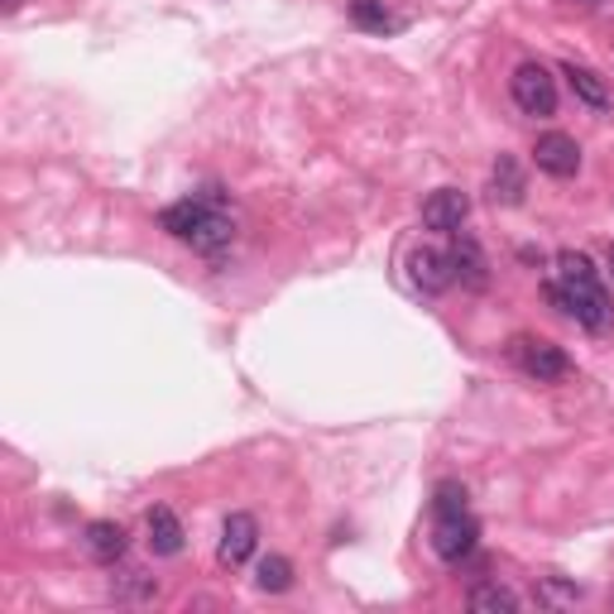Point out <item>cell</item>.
<instances>
[{
  "mask_svg": "<svg viewBox=\"0 0 614 614\" xmlns=\"http://www.w3.org/2000/svg\"><path fill=\"white\" fill-rule=\"evenodd\" d=\"M533 164H538V173H548V178H576L581 173V144L572 140V135H543L533 144Z\"/></svg>",
  "mask_w": 614,
  "mask_h": 614,
  "instance_id": "ba28073f",
  "label": "cell"
},
{
  "mask_svg": "<svg viewBox=\"0 0 614 614\" xmlns=\"http://www.w3.org/2000/svg\"><path fill=\"white\" fill-rule=\"evenodd\" d=\"M144 529H150V552L154 557H178L183 552V523H178V514H173L168 504H154L150 509V519H144Z\"/></svg>",
  "mask_w": 614,
  "mask_h": 614,
  "instance_id": "7c38bea8",
  "label": "cell"
},
{
  "mask_svg": "<svg viewBox=\"0 0 614 614\" xmlns=\"http://www.w3.org/2000/svg\"><path fill=\"white\" fill-rule=\"evenodd\" d=\"M509 96L523 115H538V121L557 115V78L543 63H519L514 78H509Z\"/></svg>",
  "mask_w": 614,
  "mask_h": 614,
  "instance_id": "3957f363",
  "label": "cell"
},
{
  "mask_svg": "<svg viewBox=\"0 0 614 614\" xmlns=\"http://www.w3.org/2000/svg\"><path fill=\"white\" fill-rule=\"evenodd\" d=\"M490 197L500 202V207H519V202H523V173H519V158H514V154H500V158H494Z\"/></svg>",
  "mask_w": 614,
  "mask_h": 614,
  "instance_id": "9a60e30c",
  "label": "cell"
},
{
  "mask_svg": "<svg viewBox=\"0 0 614 614\" xmlns=\"http://www.w3.org/2000/svg\"><path fill=\"white\" fill-rule=\"evenodd\" d=\"M135 595H154V586H150V576L125 572L121 576V591H115V601H135Z\"/></svg>",
  "mask_w": 614,
  "mask_h": 614,
  "instance_id": "ffe728a7",
  "label": "cell"
},
{
  "mask_svg": "<svg viewBox=\"0 0 614 614\" xmlns=\"http://www.w3.org/2000/svg\"><path fill=\"white\" fill-rule=\"evenodd\" d=\"M548 298L572 321H581L586 331H610V321H614L601 269H595L591 255H581V250H557V279L548 284Z\"/></svg>",
  "mask_w": 614,
  "mask_h": 614,
  "instance_id": "6da1fadb",
  "label": "cell"
},
{
  "mask_svg": "<svg viewBox=\"0 0 614 614\" xmlns=\"http://www.w3.org/2000/svg\"><path fill=\"white\" fill-rule=\"evenodd\" d=\"M20 6H24V0H0V10H6V14H14Z\"/></svg>",
  "mask_w": 614,
  "mask_h": 614,
  "instance_id": "7402d4cb",
  "label": "cell"
},
{
  "mask_svg": "<svg viewBox=\"0 0 614 614\" xmlns=\"http://www.w3.org/2000/svg\"><path fill=\"white\" fill-rule=\"evenodd\" d=\"M216 193L222 187H202V193H193V197H183V202H168L164 212H158V226L168 231V236H178V241H187L193 231L202 226V216L212 212V202H216Z\"/></svg>",
  "mask_w": 614,
  "mask_h": 614,
  "instance_id": "30bf717a",
  "label": "cell"
},
{
  "mask_svg": "<svg viewBox=\"0 0 614 614\" xmlns=\"http://www.w3.org/2000/svg\"><path fill=\"white\" fill-rule=\"evenodd\" d=\"M255 586L269 591V595H284L288 586H294V562H288V557H265V562H259Z\"/></svg>",
  "mask_w": 614,
  "mask_h": 614,
  "instance_id": "ac0fdd59",
  "label": "cell"
},
{
  "mask_svg": "<svg viewBox=\"0 0 614 614\" xmlns=\"http://www.w3.org/2000/svg\"><path fill=\"white\" fill-rule=\"evenodd\" d=\"M259 543V523L255 514H231L226 529H222V548H216V557H222V566H245L250 562V552Z\"/></svg>",
  "mask_w": 614,
  "mask_h": 614,
  "instance_id": "8fae6325",
  "label": "cell"
},
{
  "mask_svg": "<svg viewBox=\"0 0 614 614\" xmlns=\"http://www.w3.org/2000/svg\"><path fill=\"white\" fill-rule=\"evenodd\" d=\"M509 356H514V365L529 379H538V385H557V379L572 375V356H566L562 346L543 341V336H514L509 341Z\"/></svg>",
  "mask_w": 614,
  "mask_h": 614,
  "instance_id": "7a4b0ae2",
  "label": "cell"
},
{
  "mask_svg": "<svg viewBox=\"0 0 614 614\" xmlns=\"http://www.w3.org/2000/svg\"><path fill=\"white\" fill-rule=\"evenodd\" d=\"M465 216H471V197L461 187H437V193L422 202V226L442 231V236H457L465 231Z\"/></svg>",
  "mask_w": 614,
  "mask_h": 614,
  "instance_id": "8992f818",
  "label": "cell"
},
{
  "mask_svg": "<svg viewBox=\"0 0 614 614\" xmlns=\"http://www.w3.org/2000/svg\"><path fill=\"white\" fill-rule=\"evenodd\" d=\"M475 538H480V523L471 519V509L465 514H437V529H432V552L442 562H465L475 552Z\"/></svg>",
  "mask_w": 614,
  "mask_h": 614,
  "instance_id": "277c9868",
  "label": "cell"
},
{
  "mask_svg": "<svg viewBox=\"0 0 614 614\" xmlns=\"http://www.w3.org/2000/svg\"><path fill=\"white\" fill-rule=\"evenodd\" d=\"M350 20L360 29H370V34H399L403 29V20L385 6V0H350Z\"/></svg>",
  "mask_w": 614,
  "mask_h": 614,
  "instance_id": "2e32d148",
  "label": "cell"
},
{
  "mask_svg": "<svg viewBox=\"0 0 614 614\" xmlns=\"http://www.w3.org/2000/svg\"><path fill=\"white\" fill-rule=\"evenodd\" d=\"M543 601H548V605H576V601H581V591L557 586V581H548V586H543Z\"/></svg>",
  "mask_w": 614,
  "mask_h": 614,
  "instance_id": "44dd1931",
  "label": "cell"
},
{
  "mask_svg": "<svg viewBox=\"0 0 614 614\" xmlns=\"http://www.w3.org/2000/svg\"><path fill=\"white\" fill-rule=\"evenodd\" d=\"M605 265H610V274H614V241L605 245Z\"/></svg>",
  "mask_w": 614,
  "mask_h": 614,
  "instance_id": "603a6c76",
  "label": "cell"
},
{
  "mask_svg": "<svg viewBox=\"0 0 614 614\" xmlns=\"http://www.w3.org/2000/svg\"><path fill=\"white\" fill-rule=\"evenodd\" d=\"M86 552H92V562H101V566H115L125 557V548H130V538H125V529L121 523H111V519H96V523H86Z\"/></svg>",
  "mask_w": 614,
  "mask_h": 614,
  "instance_id": "5bb4252c",
  "label": "cell"
},
{
  "mask_svg": "<svg viewBox=\"0 0 614 614\" xmlns=\"http://www.w3.org/2000/svg\"><path fill=\"white\" fill-rule=\"evenodd\" d=\"M231 241H236V222H231V212H226V197L216 193L212 212L202 216V226L187 236V245H193L197 255H207V259H222L231 250Z\"/></svg>",
  "mask_w": 614,
  "mask_h": 614,
  "instance_id": "52a82bcc",
  "label": "cell"
},
{
  "mask_svg": "<svg viewBox=\"0 0 614 614\" xmlns=\"http://www.w3.org/2000/svg\"><path fill=\"white\" fill-rule=\"evenodd\" d=\"M471 610L475 614H514L519 610V595L500 586V581H485V586H475L471 591Z\"/></svg>",
  "mask_w": 614,
  "mask_h": 614,
  "instance_id": "e0dca14e",
  "label": "cell"
},
{
  "mask_svg": "<svg viewBox=\"0 0 614 614\" xmlns=\"http://www.w3.org/2000/svg\"><path fill=\"white\" fill-rule=\"evenodd\" d=\"M408 279H413L418 294L437 298L447 284H457V279H451V255L447 250H432V245H418V250L408 255Z\"/></svg>",
  "mask_w": 614,
  "mask_h": 614,
  "instance_id": "9c48e42d",
  "label": "cell"
},
{
  "mask_svg": "<svg viewBox=\"0 0 614 614\" xmlns=\"http://www.w3.org/2000/svg\"><path fill=\"white\" fill-rule=\"evenodd\" d=\"M562 78L572 82L576 101H586L591 111H614V92H610V82L595 68H586V63H562Z\"/></svg>",
  "mask_w": 614,
  "mask_h": 614,
  "instance_id": "4fadbf2b",
  "label": "cell"
},
{
  "mask_svg": "<svg viewBox=\"0 0 614 614\" xmlns=\"http://www.w3.org/2000/svg\"><path fill=\"white\" fill-rule=\"evenodd\" d=\"M432 514H465V485L457 480H442L432 494Z\"/></svg>",
  "mask_w": 614,
  "mask_h": 614,
  "instance_id": "d6986e66",
  "label": "cell"
},
{
  "mask_svg": "<svg viewBox=\"0 0 614 614\" xmlns=\"http://www.w3.org/2000/svg\"><path fill=\"white\" fill-rule=\"evenodd\" d=\"M447 255H451V279H457L461 288H471V294H485L490 288V259H485V250H480V241L471 236V231H457Z\"/></svg>",
  "mask_w": 614,
  "mask_h": 614,
  "instance_id": "5b68a950",
  "label": "cell"
},
{
  "mask_svg": "<svg viewBox=\"0 0 614 614\" xmlns=\"http://www.w3.org/2000/svg\"><path fill=\"white\" fill-rule=\"evenodd\" d=\"M586 6H595V0H586Z\"/></svg>",
  "mask_w": 614,
  "mask_h": 614,
  "instance_id": "cb8c5ba5",
  "label": "cell"
}]
</instances>
